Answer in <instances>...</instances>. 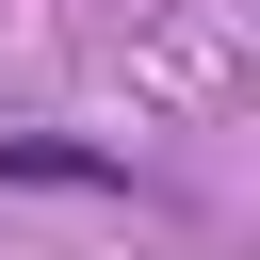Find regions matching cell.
I'll use <instances>...</instances> for the list:
<instances>
[{"instance_id":"1","label":"cell","mask_w":260,"mask_h":260,"mask_svg":"<svg viewBox=\"0 0 260 260\" xmlns=\"http://www.w3.org/2000/svg\"><path fill=\"white\" fill-rule=\"evenodd\" d=\"M0 195H162V179L98 130H0Z\"/></svg>"}]
</instances>
